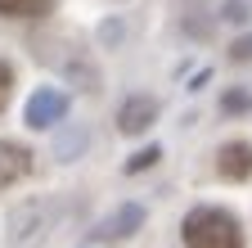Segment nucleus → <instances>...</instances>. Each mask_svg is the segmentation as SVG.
I'll use <instances>...</instances> for the list:
<instances>
[{
	"mask_svg": "<svg viewBox=\"0 0 252 248\" xmlns=\"http://www.w3.org/2000/svg\"><path fill=\"white\" fill-rule=\"evenodd\" d=\"M185 248H243V230L225 208H194L185 216Z\"/></svg>",
	"mask_w": 252,
	"mask_h": 248,
	"instance_id": "nucleus-1",
	"label": "nucleus"
},
{
	"mask_svg": "<svg viewBox=\"0 0 252 248\" xmlns=\"http://www.w3.org/2000/svg\"><path fill=\"white\" fill-rule=\"evenodd\" d=\"M63 113H68V95L54 86H41L27 100V127H54V122H63Z\"/></svg>",
	"mask_w": 252,
	"mask_h": 248,
	"instance_id": "nucleus-2",
	"label": "nucleus"
},
{
	"mask_svg": "<svg viewBox=\"0 0 252 248\" xmlns=\"http://www.w3.org/2000/svg\"><path fill=\"white\" fill-rule=\"evenodd\" d=\"M216 176L220 180H248L252 176V144L248 140H225L216 149Z\"/></svg>",
	"mask_w": 252,
	"mask_h": 248,
	"instance_id": "nucleus-3",
	"label": "nucleus"
},
{
	"mask_svg": "<svg viewBox=\"0 0 252 248\" xmlns=\"http://www.w3.org/2000/svg\"><path fill=\"white\" fill-rule=\"evenodd\" d=\"M27 172H32V149L18 144V140H0V190L23 180Z\"/></svg>",
	"mask_w": 252,
	"mask_h": 248,
	"instance_id": "nucleus-4",
	"label": "nucleus"
},
{
	"mask_svg": "<svg viewBox=\"0 0 252 248\" xmlns=\"http://www.w3.org/2000/svg\"><path fill=\"white\" fill-rule=\"evenodd\" d=\"M153 117H158V104L144 100V95H131V100L117 108V127H122L126 136H140V131L153 127Z\"/></svg>",
	"mask_w": 252,
	"mask_h": 248,
	"instance_id": "nucleus-5",
	"label": "nucleus"
},
{
	"mask_svg": "<svg viewBox=\"0 0 252 248\" xmlns=\"http://www.w3.org/2000/svg\"><path fill=\"white\" fill-rule=\"evenodd\" d=\"M54 9V0H0L5 18H45Z\"/></svg>",
	"mask_w": 252,
	"mask_h": 248,
	"instance_id": "nucleus-6",
	"label": "nucleus"
},
{
	"mask_svg": "<svg viewBox=\"0 0 252 248\" xmlns=\"http://www.w3.org/2000/svg\"><path fill=\"white\" fill-rule=\"evenodd\" d=\"M140 221H144V212H140V208H122V212L113 216V221H104V230H99V235H113V239H126V235H131V230H135Z\"/></svg>",
	"mask_w": 252,
	"mask_h": 248,
	"instance_id": "nucleus-7",
	"label": "nucleus"
},
{
	"mask_svg": "<svg viewBox=\"0 0 252 248\" xmlns=\"http://www.w3.org/2000/svg\"><path fill=\"white\" fill-rule=\"evenodd\" d=\"M158 158H162V149H158V144H149V149L131 153V163H126V172H140V167H153Z\"/></svg>",
	"mask_w": 252,
	"mask_h": 248,
	"instance_id": "nucleus-8",
	"label": "nucleus"
},
{
	"mask_svg": "<svg viewBox=\"0 0 252 248\" xmlns=\"http://www.w3.org/2000/svg\"><path fill=\"white\" fill-rule=\"evenodd\" d=\"M9 95H14V68L0 59V113H5V104H9Z\"/></svg>",
	"mask_w": 252,
	"mask_h": 248,
	"instance_id": "nucleus-9",
	"label": "nucleus"
},
{
	"mask_svg": "<svg viewBox=\"0 0 252 248\" xmlns=\"http://www.w3.org/2000/svg\"><path fill=\"white\" fill-rule=\"evenodd\" d=\"M230 59H234V64H248V59H252V36H239L230 45Z\"/></svg>",
	"mask_w": 252,
	"mask_h": 248,
	"instance_id": "nucleus-10",
	"label": "nucleus"
},
{
	"mask_svg": "<svg viewBox=\"0 0 252 248\" xmlns=\"http://www.w3.org/2000/svg\"><path fill=\"white\" fill-rule=\"evenodd\" d=\"M225 18L230 23H243L248 18V5H243V0H225Z\"/></svg>",
	"mask_w": 252,
	"mask_h": 248,
	"instance_id": "nucleus-11",
	"label": "nucleus"
},
{
	"mask_svg": "<svg viewBox=\"0 0 252 248\" xmlns=\"http://www.w3.org/2000/svg\"><path fill=\"white\" fill-rule=\"evenodd\" d=\"M243 104H252V95H243V90H234V95H225V108H243Z\"/></svg>",
	"mask_w": 252,
	"mask_h": 248,
	"instance_id": "nucleus-12",
	"label": "nucleus"
}]
</instances>
